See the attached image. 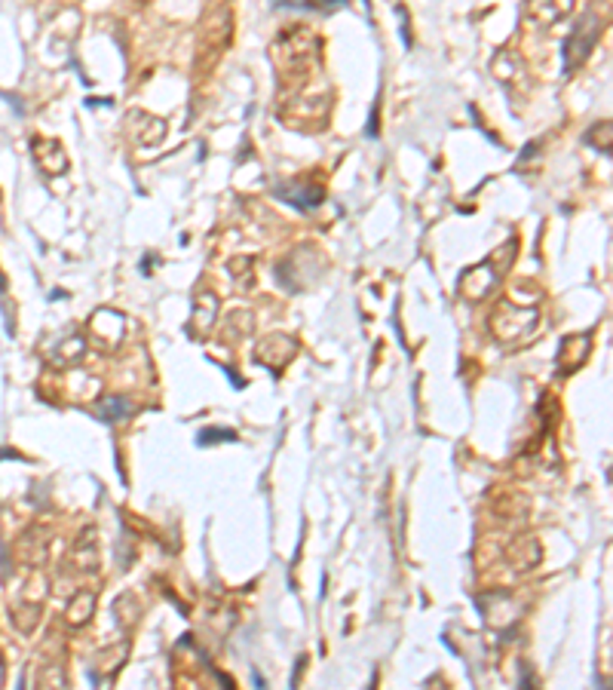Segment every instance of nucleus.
I'll return each instance as SVG.
<instances>
[{"label":"nucleus","mask_w":613,"mask_h":690,"mask_svg":"<svg viewBox=\"0 0 613 690\" xmlns=\"http://www.w3.org/2000/svg\"><path fill=\"white\" fill-rule=\"evenodd\" d=\"M598 34H601V25H598V19L595 16H586V22L576 28V34L571 40L565 43V68L571 71L574 65H580L586 56L592 53V47H595V40H598Z\"/></svg>","instance_id":"f257e3e1"},{"label":"nucleus","mask_w":613,"mask_h":690,"mask_svg":"<svg viewBox=\"0 0 613 690\" xmlns=\"http://www.w3.org/2000/svg\"><path fill=\"white\" fill-rule=\"evenodd\" d=\"M34 157H37L40 166L47 169V175H58V172L65 169V154L58 151V144H53V157H49V154L43 151V144L34 142Z\"/></svg>","instance_id":"f03ea898"},{"label":"nucleus","mask_w":613,"mask_h":690,"mask_svg":"<svg viewBox=\"0 0 613 690\" xmlns=\"http://www.w3.org/2000/svg\"><path fill=\"white\" fill-rule=\"evenodd\" d=\"M280 6H295V10H316V13H328L334 6H341L343 0H276Z\"/></svg>","instance_id":"7ed1b4c3"},{"label":"nucleus","mask_w":613,"mask_h":690,"mask_svg":"<svg viewBox=\"0 0 613 690\" xmlns=\"http://www.w3.org/2000/svg\"><path fill=\"white\" fill-rule=\"evenodd\" d=\"M126 414H129L126 399H105V402H101V409H99L101 420H120V418H126Z\"/></svg>","instance_id":"20e7f679"}]
</instances>
